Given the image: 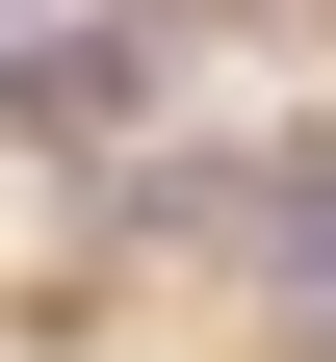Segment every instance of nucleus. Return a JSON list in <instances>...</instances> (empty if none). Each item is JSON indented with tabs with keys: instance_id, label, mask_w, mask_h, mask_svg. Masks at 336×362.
Wrapping results in <instances>:
<instances>
[{
	"instance_id": "nucleus-1",
	"label": "nucleus",
	"mask_w": 336,
	"mask_h": 362,
	"mask_svg": "<svg viewBox=\"0 0 336 362\" xmlns=\"http://www.w3.org/2000/svg\"><path fill=\"white\" fill-rule=\"evenodd\" d=\"M129 104H156V0H78V26H26V0H0V129H52V156H104Z\"/></svg>"
}]
</instances>
